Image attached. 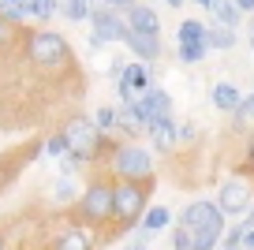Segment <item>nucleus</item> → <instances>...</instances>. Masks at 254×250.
Returning a JSON list of instances; mask_svg holds the SVG:
<instances>
[{"instance_id":"obj_15","label":"nucleus","mask_w":254,"mask_h":250,"mask_svg":"<svg viewBox=\"0 0 254 250\" xmlns=\"http://www.w3.org/2000/svg\"><path fill=\"white\" fill-rule=\"evenodd\" d=\"M239 101H243V97H239V90L232 86V82H217V86H213V105L221 112H236Z\"/></svg>"},{"instance_id":"obj_5","label":"nucleus","mask_w":254,"mask_h":250,"mask_svg":"<svg viewBox=\"0 0 254 250\" xmlns=\"http://www.w3.org/2000/svg\"><path fill=\"white\" fill-rule=\"evenodd\" d=\"M112 172H116L120 180H150V172H153L150 149H142V146H120L116 153H112Z\"/></svg>"},{"instance_id":"obj_21","label":"nucleus","mask_w":254,"mask_h":250,"mask_svg":"<svg viewBox=\"0 0 254 250\" xmlns=\"http://www.w3.org/2000/svg\"><path fill=\"white\" fill-rule=\"evenodd\" d=\"M90 4H94V0H64L60 11L71 19V23H82V19H90Z\"/></svg>"},{"instance_id":"obj_7","label":"nucleus","mask_w":254,"mask_h":250,"mask_svg":"<svg viewBox=\"0 0 254 250\" xmlns=\"http://www.w3.org/2000/svg\"><path fill=\"white\" fill-rule=\"evenodd\" d=\"M150 82H153L150 63H142V60H127L124 71H120V78H116V90H120V97H124V101H138V97L150 90Z\"/></svg>"},{"instance_id":"obj_20","label":"nucleus","mask_w":254,"mask_h":250,"mask_svg":"<svg viewBox=\"0 0 254 250\" xmlns=\"http://www.w3.org/2000/svg\"><path fill=\"white\" fill-rule=\"evenodd\" d=\"M168 220H172V217H168V209H165V205H153V209H146L142 213V232H161V228H168Z\"/></svg>"},{"instance_id":"obj_17","label":"nucleus","mask_w":254,"mask_h":250,"mask_svg":"<svg viewBox=\"0 0 254 250\" xmlns=\"http://www.w3.org/2000/svg\"><path fill=\"white\" fill-rule=\"evenodd\" d=\"M209 11L217 15V23H221V26H232V30H236L239 15H243V11H239L232 0H213V4H209Z\"/></svg>"},{"instance_id":"obj_14","label":"nucleus","mask_w":254,"mask_h":250,"mask_svg":"<svg viewBox=\"0 0 254 250\" xmlns=\"http://www.w3.org/2000/svg\"><path fill=\"white\" fill-rule=\"evenodd\" d=\"M180 45H194V49H202V53H209V45H206V23L187 19V23L180 26Z\"/></svg>"},{"instance_id":"obj_3","label":"nucleus","mask_w":254,"mask_h":250,"mask_svg":"<svg viewBox=\"0 0 254 250\" xmlns=\"http://www.w3.org/2000/svg\"><path fill=\"white\" fill-rule=\"evenodd\" d=\"M26 53H30V60L38 63V67H49V71L64 67V63L71 60L67 41H64L60 34H53V30H34L30 41H26Z\"/></svg>"},{"instance_id":"obj_37","label":"nucleus","mask_w":254,"mask_h":250,"mask_svg":"<svg viewBox=\"0 0 254 250\" xmlns=\"http://www.w3.org/2000/svg\"><path fill=\"white\" fill-rule=\"evenodd\" d=\"M0 250H4V239H0Z\"/></svg>"},{"instance_id":"obj_22","label":"nucleus","mask_w":254,"mask_h":250,"mask_svg":"<svg viewBox=\"0 0 254 250\" xmlns=\"http://www.w3.org/2000/svg\"><path fill=\"white\" fill-rule=\"evenodd\" d=\"M56 250H94V247H90L86 232H64L56 239Z\"/></svg>"},{"instance_id":"obj_33","label":"nucleus","mask_w":254,"mask_h":250,"mask_svg":"<svg viewBox=\"0 0 254 250\" xmlns=\"http://www.w3.org/2000/svg\"><path fill=\"white\" fill-rule=\"evenodd\" d=\"M127 250H146V247H142V243H138V239H135V243H131V247H127Z\"/></svg>"},{"instance_id":"obj_12","label":"nucleus","mask_w":254,"mask_h":250,"mask_svg":"<svg viewBox=\"0 0 254 250\" xmlns=\"http://www.w3.org/2000/svg\"><path fill=\"white\" fill-rule=\"evenodd\" d=\"M124 45L131 49L142 63H150L153 56L161 53V38H157V34H135V30H127V34H124Z\"/></svg>"},{"instance_id":"obj_19","label":"nucleus","mask_w":254,"mask_h":250,"mask_svg":"<svg viewBox=\"0 0 254 250\" xmlns=\"http://www.w3.org/2000/svg\"><path fill=\"white\" fill-rule=\"evenodd\" d=\"M30 15V8H26V0H0V19L4 23H23V19Z\"/></svg>"},{"instance_id":"obj_26","label":"nucleus","mask_w":254,"mask_h":250,"mask_svg":"<svg viewBox=\"0 0 254 250\" xmlns=\"http://www.w3.org/2000/svg\"><path fill=\"white\" fill-rule=\"evenodd\" d=\"M45 153H49V157H64V153H67V142H64V134H53V138L45 142Z\"/></svg>"},{"instance_id":"obj_11","label":"nucleus","mask_w":254,"mask_h":250,"mask_svg":"<svg viewBox=\"0 0 254 250\" xmlns=\"http://www.w3.org/2000/svg\"><path fill=\"white\" fill-rule=\"evenodd\" d=\"M124 23H127V30H135V34H161V19H157V11H153L150 4H135V8H127L124 11Z\"/></svg>"},{"instance_id":"obj_9","label":"nucleus","mask_w":254,"mask_h":250,"mask_svg":"<svg viewBox=\"0 0 254 250\" xmlns=\"http://www.w3.org/2000/svg\"><path fill=\"white\" fill-rule=\"evenodd\" d=\"M251 202H254V187L247 180H228L221 187V198H217V209L224 213V217H243L247 209H251Z\"/></svg>"},{"instance_id":"obj_27","label":"nucleus","mask_w":254,"mask_h":250,"mask_svg":"<svg viewBox=\"0 0 254 250\" xmlns=\"http://www.w3.org/2000/svg\"><path fill=\"white\" fill-rule=\"evenodd\" d=\"M71 194H75L71 180H60V183H56V202H71Z\"/></svg>"},{"instance_id":"obj_23","label":"nucleus","mask_w":254,"mask_h":250,"mask_svg":"<svg viewBox=\"0 0 254 250\" xmlns=\"http://www.w3.org/2000/svg\"><path fill=\"white\" fill-rule=\"evenodd\" d=\"M26 8H30L34 19H53L60 11V0H26Z\"/></svg>"},{"instance_id":"obj_1","label":"nucleus","mask_w":254,"mask_h":250,"mask_svg":"<svg viewBox=\"0 0 254 250\" xmlns=\"http://www.w3.org/2000/svg\"><path fill=\"white\" fill-rule=\"evenodd\" d=\"M180 228L190 235V250H213L224 235V213L217 202H190L180 213Z\"/></svg>"},{"instance_id":"obj_16","label":"nucleus","mask_w":254,"mask_h":250,"mask_svg":"<svg viewBox=\"0 0 254 250\" xmlns=\"http://www.w3.org/2000/svg\"><path fill=\"white\" fill-rule=\"evenodd\" d=\"M206 45L209 49H232L236 45V30H232V26H206Z\"/></svg>"},{"instance_id":"obj_25","label":"nucleus","mask_w":254,"mask_h":250,"mask_svg":"<svg viewBox=\"0 0 254 250\" xmlns=\"http://www.w3.org/2000/svg\"><path fill=\"white\" fill-rule=\"evenodd\" d=\"M94 127L97 131H116V109H109V105H101L94 116Z\"/></svg>"},{"instance_id":"obj_28","label":"nucleus","mask_w":254,"mask_h":250,"mask_svg":"<svg viewBox=\"0 0 254 250\" xmlns=\"http://www.w3.org/2000/svg\"><path fill=\"white\" fill-rule=\"evenodd\" d=\"M105 8H112V11H127V8H135L138 0H101Z\"/></svg>"},{"instance_id":"obj_29","label":"nucleus","mask_w":254,"mask_h":250,"mask_svg":"<svg viewBox=\"0 0 254 250\" xmlns=\"http://www.w3.org/2000/svg\"><path fill=\"white\" fill-rule=\"evenodd\" d=\"M243 247L254 250V228H247V232H243Z\"/></svg>"},{"instance_id":"obj_38","label":"nucleus","mask_w":254,"mask_h":250,"mask_svg":"<svg viewBox=\"0 0 254 250\" xmlns=\"http://www.w3.org/2000/svg\"><path fill=\"white\" fill-rule=\"evenodd\" d=\"M236 250H239V247H236Z\"/></svg>"},{"instance_id":"obj_10","label":"nucleus","mask_w":254,"mask_h":250,"mask_svg":"<svg viewBox=\"0 0 254 250\" xmlns=\"http://www.w3.org/2000/svg\"><path fill=\"white\" fill-rule=\"evenodd\" d=\"M138 105H142V112H146V127L157 124V120H168V116H172V97H168L157 82H150V90L138 97Z\"/></svg>"},{"instance_id":"obj_34","label":"nucleus","mask_w":254,"mask_h":250,"mask_svg":"<svg viewBox=\"0 0 254 250\" xmlns=\"http://www.w3.org/2000/svg\"><path fill=\"white\" fill-rule=\"evenodd\" d=\"M247 161H251V168H254V142H251V153H247Z\"/></svg>"},{"instance_id":"obj_35","label":"nucleus","mask_w":254,"mask_h":250,"mask_svg":"<svg viewBox=\"0 0 254 250\" xmlns=\"http://www.w3.org/2000/svg\"><path fill=\"white\" fill-rule=\"evenodd\" d=\"M198 4H202V8H209V4H213V0H198Z\"/></svg>"},{"instance_id":"obj_8","label":"nucleus","mask_w":254,"mask_h":250,"mask_svg":"<svg viewBox=\"0 0 254 250\" xmlns=\"http://www.w3.org/2000/svg\"><path fill=\"white\" fill-rule=\"evenodd\" d=\"M82 220L86 224H105V220L112 217V183H105V180H97V183H90V190L82 194Z\"/></svg>"},{"instance_id":"obj_31","label":"nucleus","mask_w":254,"mask_h":250,"mask_svg":"<svg viewBox=\"0 0 254 250\" xmlns=\"http://www.w3.org/2000/svg\"><path fill=\"white\" fill-rule=\"evenodd\" d=\"M232 4H236L239 11H254V0H232Z\"/></svg>"},{"instance_id":"obj_18","label":"nucleus","mask_w":254,"mask_h":250,"mask_svg":"<svg viewBox=\"0 0 254 250\" xmlns=\"http://www.w3.org/2000/svg\"><path fill=\"white\" fill-rule=\"evenodd\" d=\"M150 131H153V142H157V149H172V142H176V127H172V116L168 120H157V124H150Z\"/></svg>"},{"instance_id":"obj_2","label":"nucleus","mask_w":254,"mask_h":250,"mask_svg":"<svg viewBox=\"0 0 254 250\" xmlns=\"http://www.w3.org/2000/svg\"><path fill=\"white\" fill-rule=\"evenodd\" d=\"M146 187L150 183H138V180L112 183V217H116L120 228H131L146 213Z\"/></svg>"},{"instance_id":"obj_24","label":"nucleus","mask_w":254,"mask_h":250,"mask_svg":"<svg viewBox=\"0 0 254 250\" xmlns=\"http://www.w3.org/2000/svg\"><path fill=\"white\" fill-rule=\"evenodd\" d=\"M232 116H236V127H251L254 124V94L247 97V101H239Z\"/></svg>"},{"instance_id":"obj_13","label":"nucleus","mask_w":254,"mask_h":250,"mask_svg":"<svg viewBox=\"0 0 254 250\" xmlns=\"http://www.w3.org/2000/svg\"><path fill=\"white\" fill-rule=\"evenodd\" d=\"M116 127H124V131L138 134V131L146 127V112H142V105H138V101H124V109L116 112Z\"/></svg>"},{"instance_id":"obj_32","label":"nucleus","mask_w":254,"mask_h":250,"mask_svg":"<svg viewBox=\"0 0 254 250\" xmlns=\"http://www.w3.org/2000/svg\"><path fill=\"white\" fill-rule=\"evenodd\" d=\"M247 41H251V49H254V19H251V26H247Z\"/></svg>"},{"instance_id":"obj_6","label":"nucleus","mask_w":254,"mask_h":250,"mask_svg":"<svg viewBox=\"0 0 254 250\" xmlns=\"http://www.w3.org/2000/svg\"><path fill=\"white\" fill-rule=\"evenodd\" d=\"M90 23H94V45H101V41H124V34H127L124 15L105 8L101 0L90 4Z\"/></svg>"},{"instance_id":"obj_4","label":"nucleus","mask_w":254,"mask_h":250,"mask_svg":"<svg viewBox=\"0 0 254 250\" xmlns=\"http://www.w3.org/2000/svg\"><path fill=\"white\" fill-rule=\"evenodd\" d=\"M64 142H67V149H71V157H79L82 164L86 161H94L97 153H101V131H97L90 120H82V116H75V120H67V127H64Z\"/></svg>"},{"instance_id":"obj_30","label":"nucleus","mask_w":254,"mask_h":250,"mask_svg":"<svg viewBox=\"0 0 254 250\" xmlns=\"http://www.w3.org/2000/svg\"><path fill=\"white\" fill-rule=\"evenodd\" d=\"M8 34H11V23H4V19H0V45L8 41Z\"/></svg>"},{"instance_id":"obj_36","label":"nucleus","mask_w":254,"mask_h":250,"mask_svg":"<svg viewBox=\"0 0 254 250\" xmlns=\"http://www.w3.org/2000/svg\"><path fill=\"white\" fill-rule=\"evenodd\" d=\"M168 4H172V8H180V4H183V0H168Z\"/></svg>"}]
</instances>
